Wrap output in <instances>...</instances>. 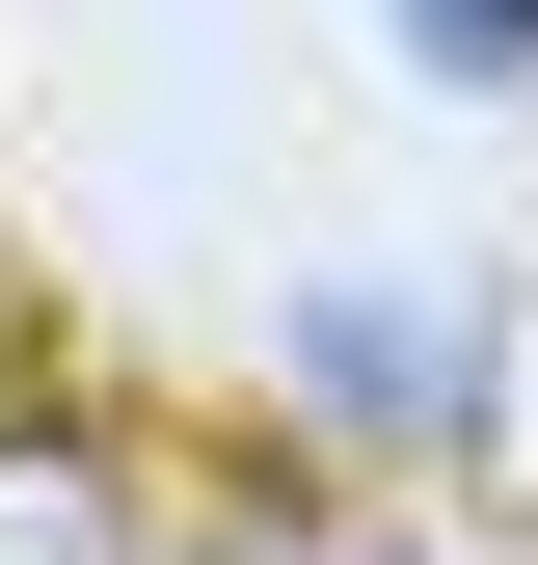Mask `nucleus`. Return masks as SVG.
I'll list each match as a JSON object with an SVG mask.
<instances>
[{
    "label": "nucleus",
    "mask_w": 538,
    "mask_h": 565,
    "mask_svg": "<svg viewBox=\"0 0 538 565\" xmlns=\"http://www.w3.org/2000/svg\"><path fill=\"white\" fill-rule=\"evenodd\" d=\"M0 565H134V539H108V458H82V431H0Z\"/></svg>",
    "instance_id": "nucleus-2"
},
{
    "label": "nucleus",
    "mask_w": 538,
    "mask_h": 565,
    "mask_svg": "<svg viewBox=\"0 0 538 565\" xmlns=\"http://www.w3.org/2000/svg\"><path fill=\"white\" fill-rule=\"evenodd\" d=\"M297 404H323V431H458L485 350H458L431 297H297Z\"/></svg>",
    "instance_id": "nucleus-1"
},
{
    "label": "nucleus",
    "mask_w": 538,
    "mask_h": 565,
    "mask_svg": "<svg viewBox=\"0 0 538 565\" xmlns=\"http://www.w3.org/2000/svg\"><path fill=\"white\" fill-rule=\"evenodd\" d=\"M243 565H377V539H243Z\"/></svg>",
    "instance_id": "nucleus-4"
},
{
    "label": "nucleus",
    "mask_w": 538,
    "mask_h": 565,
    "mask_svg": "<svg viewBox=\"0 0 538 565\" xmlns=\"http://www.w3.org/2000/svg\"><path fill=\"white\" fill-rule=\"evenodd\" d=\"M431 54H485V82H538V0H404Z\"/></svg>",
    "instance_id": "nucleus-3"
}]
</instances>
